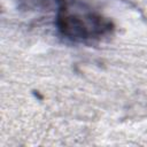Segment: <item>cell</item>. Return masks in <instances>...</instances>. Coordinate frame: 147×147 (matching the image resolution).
<instances>
[{
	"label": "cell",
	"mask_w": 147,
	"mask_h": 147,
	"mask_svg": "<svg viewBox=\"0 0 147 147\" xmlns=\"http://www.w3.org/2000/svg\"><path fill=\"white\" fill-rule=\"evenodd\" d=\"M56 26L62 37L75 42L99 40L114 30L113 22L79 2L64 1L59 6Z\"/></svg>",
	"instance_id": "obj_1"
},
{
	"label": "cell",
	"mask_w": 147,
	"mask_h": 147,
	"mask_svg": "<svg viewBox=\"0 0 147 147\" xmlns=\"http://www.w3.org/2000/svg\"><path fill=\"white\" fill-rule=\"evenodd\" d=\"M54 1H56V2L59 3V6H60V5H61V3H63L65 0H54Z\"/></svg>",
	"instance_id": "obj_2"
}]
</instances>
